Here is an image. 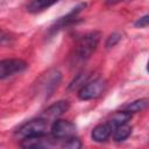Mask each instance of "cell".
Masks as SVG:
<instances>
[{
    "label": "cell",
    "mask_w": 149,
    "mask_h": 149,
    "mask_svg": "<svg viewBox=\"0 0 149 149\" xmlns=\"http://www.w3.org/2000/svg\"><path fill=\"white\" fill-rule=\"evenodd\" d=\"M147 106H148V99L147 98H143V99H139V100H135L133 102H129L128 105H126L123 107V109L133 114V113L142 112L143 109L147 108Z\"/></svg>",
    "instance_id": "obj_12"
},
{
    "label": "cell",
    "mask_w": 149,
    "mask_h": 149,
    "mask_svg": "<svg viewBox=\"0 0 149 149\" xmlns=\"http://www.w3.org/2000/svg\"><path fill=\"white\" fill-rule=\"evenodd\" d=\"M62 80V73L58 70L51 69L43 73L35 84V92L37 95L43 97L44 99L49 98L54 91L58 87L59 83Z\"/></svg>",
    "instance_id": "obj_2"
},
{
    "label": "cell",
    "mask_w": 149,
    "mask_h": 149,
    "mask_svg": "<svg viewBox=\"0 0 149 149\" xmlns=\"http://www.w3.org/2000/svg\"><path fill=\"white\" fill-rule=\"evenodd\" d=\"M106 80L102 78H95L91 81H86L78 90V98L80 100L87 101L100 97L106 90Z\"/></svg>",
    "instance_id": "obj_4"
},
{
    "label": "cell",
    "mask_w": 149,
    "mask_h": 149,
    "mask_svg": "<svg viewBox=\"0 0 149 149\" xmlns=\"http://www.w3.org/2000/svg\"><path fill=\"white\" fill-rule=\"evenodd\" d=\"M27 66L28 64L20 58H8L0 61V80L24 71Z\"/></svg>",
    "instance_id": "obj_6"
},
{
    "label": "cell",
    "mask_w": 149,
    "mask_h": 149,
    "mask_svg": "<svg viewBox=\"0 0 149 149\" xmlns=\"http://www.w3.org/2000/svg\"><path fill=\"white\" fill-rule=\"evenodd\" d=\"M130 134H132V127L127 122V123L116 126L112 133V136L115 142H123L125 140H127L130 136Z\"/></svg>",
    "instance_id": "obj_11"
},
{
    "label": "cell",
    "mask_w": 149,
    "mask_h": 149,
    "mask_svg": "<svg viewBox=\"0 0 149 149\" xmlns=\"http://www.w3.org/2000/svg\"><path fill=\"white\" fill-rule=\"evenodd\" d=\"M121 34H119V33H113L112 35H109L108 37H107V40H106V42H105V48L106 49H111V48H113V47H115L120 41H121Z\"/></svg>",
    "instance_id": "obj_14"
},
{
    "label": "cell",
    "mask_w": 149,
    "mask_h": 149,
    "mask_svg": "<svg viewBox=\"0 0 149 149\" xmlns=\"http://www.w3.org/2000/svg\"><path fill=\"white\" fill-rule=\"evenodd\" d=\"M50 134L58 140L69 139L71 136H74L76 125L69 120L56 119L50 125Z\"/></svg>",
    "instance_id": "obj_5"
},
{
    "label": "cell",
    "mask_w": 149,
    "mask_h": 149,
    "mask_svg": "<svg viewBox=\"0 0 149 149\" xmlns=\"http://www.w3.org/2000/svg\"><path fill=\"white\" fill-rule=\"evenodd\" d=\"M13 38L14 37L8 31H6V30H3V29L0 28V45H5V44L10 43Z\"/></svg>",
    "instance_id": "obj_15"
},
{
    "label": "cell",
    "mask_w": 149,
    "mask_h": 149,
    "mask_svg": "<svg viewBox=\"0 0 149 149\" xmlns=\"http://www.w3.org/2000/svg\"><path fill=\"white\" fill-rule=\"evenodd\" d=\"M148 22H149V16L146 14V15H143L142 17H139V19L135 21L134 26L137 27V28H146V27L148 26Z\"/></svg>",
    "instance_id": "obj_16"
},
{
    "label": "cell",
    "mask_w": 149,
    "mask_h": 149,
    "mask_svg": "<svg viewBox=\"0 0 149 149\" xmlns=\"http://www.w3.org/2000/svg\"><path fill=\"white\" fill-rule=\"evenodd\" d=\"M70 108V102L68 100H59L52 105H50L40 116L44 118L49 122H52L54 120L58 119L62 114H64Z\"/></svg>",
    "instance_id": "obj_8"
},
{
    "label": "cell",
    "mask_w": 149,
    "mask_h": 149,
    "mask_svg": "<svg viewBox=\"0 0 149 149\" xmlns=\"http://www.w3.org/2000/svg\"><path fill=\"white\" fill-rule=\"evenodd\" d=\"M100 38H101V34L100 31H97V30L90 31L85 34L84 36H81L78 40L76 48H74L73 62L79 63V62H85L86 59H88L92 56V54L97 50Z\"/></svg>",
    "instance_id": "obj_1"
},
{
    "label": "cell",
    "mask_w": 149,
    "mask_h": 149,
    "mask_svg": "<svg viewBox=\"0 0 149 149\" xmlns=\"http://www.w3.org/2000/svg\"><path fill=\"white\" fill-rule=\"evenodd\" d=\"M88 74L87 73H80V74H78L71 83H70V85H69V88L70 90H79L86 81H87V79H88Z\"/></svg>",
    "instance_id": "obj_13"
},
{
    "label": "cell",
    "mask_w": 149,
    "mask_h": 149,
    "mask_svg": "<svg viewBox=\"0 0 149 149\" xmlns=\"http://www.w3.org/2000/svg\"><path fill=\"white\" fill-rule=\"evenodd\" d=\"M59 0H30L27 3V10L29 13L36 14V13H41L44 12L45 9L50 8L52 5L57 3Z\"/></svg>",
    "instance_id": "obj_10"
},
{
    "label": "cell",
    "mask_w": 149,
    "mask_h": 149,
    "mask_svg": "<svg viewBox=\"0 0 149 149\" xmlns=\"http://www.w3.org/2000/svg\"><path fill=\"white\" fill-rule=\"evenodd\" d=\"M121 1H125V0H106V5L107 6H113V5H116V3H119V2H121Z\"/></svg>",
    "instance_id": "obj_17"
},
{
    "label": "cell",
    "mask_w": 149,
    "mask_h": 149,
    "mask_svg": "<svg viewBox=\"0 0 149 149\" xmlns=\"http://www.w3.org/2000/svg\"><path fill=\"white\" fill-rule=\"evenodd\" d=\"M114 130V126L112 125V122L109 120L105 121V122H101L99 125H97L92 132H91V137L94 142H98V143H101V142H105L109 139V136L112 135Z\"/></svg>",
    "instance_id": "obj_9"
},
{
    "label": "cell",
    "mask_w": 149,
    "mask_h": 149,
    "mask_svg": "<svg viewBox=\"0 0 149 149\" xmlns=\"http://www.w3.org/2000/svg\"><path fill=\"white\" fill-rule=\"evenodd\" d=\"M85 7H86V3H85V2H84V3H80V5H78L77 7L72 8V10L69 12L66 15H64L63 17H59V19L55 22V24L50 28V33H55V31H57V30H59V29H63V28H65V27H68V26H70V24H73L74 21L77 20L78 14H79Z\"/></svg>",
    "instance_id": "obj_7"
},
{
    "label": "cell",
    "mask_w": 149,
    "mask_h": 149,
    "mask_svg": "<svg viewBox=\"0 0 149 149\" xmlns=\"http://www.w3.org/2000/svg\"><path fill=\"white\" fill-rule=\"evenodd\" d=\"M49 125H50V122L42 116L31 119V120L24 122L23 125H21L15 130V136L20 140H23L27 137L47 134V129H48Z\"/></svg>",
    "instance_id": "obj_3"
}]
</instances>
